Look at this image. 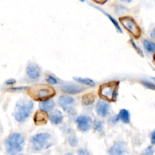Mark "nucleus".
I'll return each instance as SVG.
<instances>
[{
	"label": "nucleus",
	"instance_id": "obj_24",
	"mask_svg": "<svg viewBox=\"0 0 155 155\" xmlns=\"http://www.w3.org/2000/svg\"><path fill=\"white\" fill-rule=\"evenodd\" d=\"M154 154V150L152 146L148 147L143 153V155H153Z\"/></svg>",
	"mask_w": 155,
	"mask_h": 155
},
{
	"label": "nucleus",
	"instance_id": "obj_28",
	"mask_svg": "<svg viewBox=\"0 0 155 155\" xmlns=\"http://www.w3.org/2000/svg\"><path fill=\"white\" fill-rule=\"evenodd\" d=\"M151 142L152 145H154L155 143V132L154 131H152L151 133Z\"/></svg>",
	"mask_w": 155,
	"mask_h": 155
},
{
	"label": "nucleus",
	"instance_id": "obj_10",
	"mask_svg": "<svg viewBox=\"0 0 155 155\" xmlns=\"http://www.w3.org/2000/svg\"><path fill=\"white\" fill-rule=\"evenodd\" d=\"M41 68L35 63H29L26 68V73L30 79H35L38 78L41 75Z\"/></svg>",
	"mask_w": 155,
	"mask_h": 155
},
{
	"label": "nucleus",
	"instance_id": "obj_32",
	"mask_svg": "<svg viewBox=\"0 0 155 155\" xmlns=\"http://www.w3.org/2000/svg\"><path fill=\"white\" fill-rule=\"evenodd\" d=\"M122 2H130L131 1H132L133 0H120Z\"/></svg>",
	"mask_w": 155,
	"mask_h": 155
},
{
	"label": "nucleus",
	"instance_id": "obj_29",
	"mask_svg": "<svg viewBox=\"0 0 155 155\" xmlns=\"http://www.w3.org/2000/svg\"><path fill=\"white\" fill-rule=\"evenodd\" d=\"M25 88H26V87H12V88H9L8 90H10L12 91H18V90H22Z\"/></svg>",
	"mask_w": 155,
	"mask_h": 155
},
{
	"label": "nucleus",
	"instance_id": "obj_6",
	"mask_svg": "<svg viewBox=\"0 0 155 155\" xmlns=\"http://www.w3.org/2000/svg\"><path fill=\"white\" fill-rule=\"evenodd\" d=\"M50 134L47 133H41L34 135L31 138L32 148L35 151H40L47 144Z\"/></svg>",
	"mask_w": 155,
	"mask_h": 155
},
{
	"label": "nucleus",
	"instance_id": "obj_14",
	"mask_svg": "<svg viewBox=\"0 0 155 155\" xmlns=\"http://www.w3.org/2000/svg\"><path fill=\"white\" fill-rule=\"evenodd\" d=\"M54 104L53 101L49 99L46 101L41 102L39 104V108L41 110L47 113L51 111L54 107Z\"/></svg>",
	"mask_w": 155,
	"mask_h": 155
},
{
	"label": "nucleus",
	"instance_id": "obj_8",
	"mask_svg": "<svg viewBox=\"0 0 155 155\" xmlns=\"http://www.w3.org/2000/svg\"><path fill=\"white\" fill-rule=\"evenodd\" d=\"M78 128L84 132L90 130L92 124L91 118L87 115H82L79 116L76 120Z\"/></svg>",
	"mask_w": 155,
	"mask_h": 155
},
{
	"label": "nucleus",
	"instance_id": "obj_3",
	"mask_svg": "<svg viewBox=\"0 0 155 155\" xmlns=\"http://www.w3.org/2000/svg\"><path fill=\"white\" fill-rule=\"evenodd\" d=\"M24 145V138L22 134L20 133H13L5 140L7 153L15 155L22 150Z\"/></svg>",
	"mask_w": 155,
	"mask_h": 155
},
{
	"label": "nucleus",
	"instance_id": "obj_30",
	"mask_svg": "<svg viewBox=\"0 0 155 155\" xmlns=\"http://www.w3.org/2000/svg\"><path fill=\"white\" fill-rule=\"evenodd\" d=\"M144 85H145V86L149 88H151V89H153V90L154 89V84H151V83H149V82H146L144 83Z\"/></svg>",
	"mask_w": 155,
	"mask_h": 155
},
{
	"label": "nucleus",
	"instance_id": "obj_12",
	"mask_svg": "<svg viewBox=\"0 0 155 155\" xmlns=\"http://www.w3.org/2000/svg\"><path fill=\"white\" fill-rule=\"evenodd\" d=\"M48 118V116L47 113L40 110L35 113L33 117V120L36 125H42L47 122Z\"/></svg>",
	"mask_w": 155,
	"mask_h": 155
},
{
	"label": "nucleus",
	"instance_id": "obj_15",
	"mask_svg": "<svg viewBox=\"0 0 155 155\" xmlns=\"http://www.w3.org/2000/svg\"><path fill=\"white\" fill-rule=\"evenodd\" d=\"M50 120L53 124L58 125L60 124L63 119V115L60 111H55L50 115Z\"/></svg>",
	"mask_w": 155,
	"mask_h": 155
},
{
	"label": "nucleus",
	"instance_id": "obj_4",
	"mask_svg": "<svg viewBox=\"0 0 155 155\" xmlns=\"http://www.w3.org/2000/svg\"><path fill=\"white\" fill-rule=\"evenodd\" d=\"M118 82H110L100 86L99 89V95L101 97L110 101L114 102L117 95Z\"/></svg>",
	"mask_w": 155,
	"mask_h": 155
},
{
	"label": "nucleus",
	"instance_id": "obj_33",
	"mask_svg": "<svg viewBox=\"0 0 155 155\" xmlns=\"http://www.w3.org/2000/svg\"><path fill=\"white\" fill-rule=\"evenodd\" d=\"M65 155H74L72 153H67Z\"/></svg>",
	"mask_w": 155,
	"mask_h": 155
},
{
	"label": "nucleus",
	"instance_id": "obj_25",
	"mask_svg": "<svg viewBox=\"0 0 155 155\" xmlns=\"http://www.w3.org/2000/svg\"><path fill=\"white\" fill-rule=\"evenodd\" d=\"M131 44H132V45L133 46V47L134 48V49L136 50V51L140 54V55H141V56H143V53H142V51H141V50H140L139 48V47H137V45L134 44V42L132 41V40H131Z\"/></svg>",
	"mask_w": 155,
	"mask_h": 155
},
{
	"label": "nucleus",
	"instance_id": "obj_16",
	"mask_svg": "<svg viewBox=\"0 0 155 155\" xmlns=\"http://www.w3.org/2000/svg\"><path fill=\"white\" fill-rule=\"evenodd\" d=\"M118 119L125 124H128L130 122V114L129 111L126 109H122L120 111L117 115Z\"/></svg>",
	"mask_w": 155,
	"mask_h": 155
},
{
	"label": "nucleus",
	"instance_id": "obj_23",
	"mask_svg": "<svg viewBox=\"0 0 155 155\" xmlns=\"http://www.w3.org/2000/svg\"><path fill=\"white\" fill-rule=\"evenodd\" d=\"M46 81L49 84L51 85H54L58 84V80L54 76H48V78L46 79Z\"/></svg>",
	"mask_w": 155,
	"mask_h": 155
},
{
	"label": "nucleus",
	"instance_id": "obj_20",
	"mask_svg": "<svg viewBox=\"0 0 155 155\" xmlns=\"http://www.w3.org/2000/svg\"><path fill=\"white\" fill-rule=\"evenodd\" d=\"M92 6H93V7H94L96 8H97V9H98L99 10H100V11H101V12H102V13H104L106 16H108V18L110 19V20L113 22V25L115 26V27L117 28V30H118V31H119V32H120V33H122V29H121V27L119 26V24H118V22L114 19V18H113L111 15H110L108 13H106L105 12H104L103 10H102V9H101L100 8H99L98 7H96V6H95V5H92V4H91Z\"/></svg>",
	"mask_w": 155,
	"mask_h": 155
},
{
	"label": "nucleus",
	"instance_id": "obj_5",
	"mask_svg": "<svg viewBox=\"0 0 155 155\" xmlns=\"http://www.w3.org/2000/svg\"><path fill=\"white\" fill-rule=\"evenodd\" d=\"M122 25L136 38H138L141 35V30L134 21L130 16H124L119 18Z\"/></svg>",
	"mask_w": 155,
	"mask_h": 155
},
{
	"label": "nucleus",
	"instance_id": "obj_2",
	"mask_svg": "<svg viewBox=\"0 0 155 155\" xmlns=\"http://www.w3.org/2000/svg\"><path fill=\"white\" fill-rule=\"evenodd\" d=\"M28 94L35 100L44 101L55 94V91L51 87L47 85H37L28 90Z\"/></svg>",
	"mask_w": 155,
	"mask_h": 155
},
{
	"label": "nucleus",
	"instance_id": "obj_22",
	"mask_svg": "<svg viewBox=\"0 0 155 155\" xmlns=\"http://www.w3.org/2000/svg\"><path fill=\"white\" fill-rule=\"evenodd\" d=\"M68 142L71 146L76 147V146H77L78 143V140L77 137L75 136L72 135L69 137Z\"/></svg>",
	"mask_w": 155,
	"mask_h": 155
},
{
	"label": "nucleus",
	"instance_id": "obj_7",
	"mask_svg": "<svg viewBox=\"0 0 155 155\" xmlns=\"http://www.w3.org/2000/svg\"><path fill=\"white\" fill-rule=\"evenodd\" d=\"M110 155H128L125 144L121 142H116L109 149Z\"/></svg>",
	"mask_w": 155,
	"mask_h": 155
},
{
	"label": "nucleus",
	"instance_id": "obj_1",
	"mask_svg": "<svg viewBox=\"0 0 155 155\" xmlns=\"http://www.w3.org/2000/svg\"><path fill=\"white\" fill-rule=\"evenodd\" d=\"M34 107L33 102L27 99L18 101L16 104L14 117L16 121L22 122L31 114Z\"/></svg>",
	"mask_w": 155,
	"mask_h": 155
},
{
	"label": "nucleus",
	"instance_id": "obj_35",
	"mask_svg": "<svg viewBox=\"0 0 155 155\" xmlns=\"http://www.w3.org/2000/svg\"><path fill=\"white\" fill-rule=\"evenodd\" d=\"M18 155H23V154H18Z\"/></svg>",
	"mask_w": 155,
	"mask_h": 155
},
{
	"label": "nucleus",
	"instance_id": "obj_19",
	"mask_svg": "<svg viewBox=\"0 0 155 155\" xmlns=\"http://www.w3.org/2000/svg\"><path fill=\"white\" fill-rule=\"evenodd\" d=\"M143 46L145 49L149 52V53H154L155 50V45L153 42L148 40V39H145L143 41Z\"/></svg>",
	"mask_w": 155,
	"mask_h": 155
},
{
	"label": "nucleus",
	"instance_id": "obj_9",
	"mask_svg": "<svg viewBox=\"0 0 155 155\" xmlns=\"http://www.w3.org/2000/svg\"><path fill=\"white\" fill-rule=\"evenodd\" d=\"M59 104L64 111H70L74 106L75 100L71 96L62 95L59 98Z\"/></svg>",
	"mask_w": 155,
	"mask_h": 155
},
{
	"label": "nucleus",
	"instance_id": "obj_11",
	"mask_svg": "<svg viewBox=\"0 0 155 155\" xmlns=\"http://www.w3.org/2000/svg\"><path fill=\"white\" fill-rule=\"evenodd\" d=\"M61 90L64 91V93H68V94H76L81 92L82 91L84 90V88L75 84H72V83H68L63 85L61 87Z\"/></svg>",
	"mask_w": 155,
	"mask_h": 155
},
{
	"label": "nucleus",
	"instance_id": "obj_18",
	"mask_svg": "<svg viewBox=\"0 0 155 155\" xmlns=\"http://www.w3.org/2000/svg\"><path fill=\"white\" fill-rule=\"evenodd\" d=\"M74 80L78 82L81 84L88 85V86H94L95 83L94 82L89 78H81V77H74Z\"/></svg>",
	"mask_w": 155,
	"mask_h": 155
},
{
	"label": "nucleus",
	"instance_id": "obj_34",
	"mask_svg": "<svg viewBox=\"0 0 155 155\" xmlns=\"http://www.w3.org/2000/svg\"><path fill=\"white\" fill-rule=\"evenodd\" d=\"M80 1H81V2H84L85 1V0H79Z\"/></svg>",
	"mask_w": 155,
	"mask_h": 155
},
{
	"label": "nucleus",
	"instance_id": "obj_21",
	"mask_svg": "<svg viewBox=\"0 0 155 155\" xmlns=\"http://www.w3.org/2000/svg\"><path fill=\"white\" fill-rule=\"evenodd\" d=\"M94 129L97 131H101L103 129V124L99 120H96L93 124Z\"/></svg>",
	"mask_w": 155,
	"mask_h": 155
},
{
	"label": "nucleus",
	"instance_id": "obj_13",
	"mask_svg": "<svg viewBox=\"0 0 155 155\" xmlns=\"http://www.w3.org/2000/svg\"><path fill=\"white\" fill-rule=\"evenodd\" d=\"M109 109H110L109 104L106 102L100 100L97 103L96 111L99 116L102 117H105L108 113Z\"/></svg>",
	"mask_w": 155,
	"mask_h": 155
},
{
	"label": "nucleus",
	"instance_id": "obj_27",
	"mask_svg": "<svg viewBox=\"0 0 155 155\" xmlns=\"http://www.w3.org/2000/svg\"><path fill=\"white\" fill-rule=\"evenodd\" d=\"M79 155H91L90 153L85 149H80L78 151Z\"/></svg>",
	"mask_w": 155,
	"mask_h": 155
},
{
	"label": "nucleus",
	"instance_id": "obj_17",
	"mask_svg": "<svg viewBox=\"0 0 155 155\" xmlns=\"http://www.w3.org/2000/svg\"><path fill=\"white\" fill-rule=\"evenodd\" d=\"M95 100V96L92 93L84 94L82 97V104L84 105H89L92 104Z\"/></svg>",
	"mask_w": 155,
	"mask_h": 155
},
{
	"label": "nucleus",
	"instance_id": "obj_26",
	"mask_svg": "<svg viewBox=\"0 0 155 155\" xmlns=\"http://www.w3.org/2000/svg\"><path fill=\"white\" fill-rule=\"evenodd\" d=\"M16 83V80L15 79H8L5 81V84L7 85H12Z\"/></svg>",
	"mask_w": 155,
	"mask_h": 155
},
{
	"label": "nucleus",
	"instance_id": "obj_31",
	"mask_svg": "<svg viewBox=\"0 0 155 155\" xmlns=\"http://www.w3.org/2000/svg\"><path fill=\"white\" fill-rule=\"evenodd\" d=\"M92 1L99 4H104L107 1V0H92Z\"/></svg>",
	"mask_w": 155,
	"mask_h": 155
}]
</instances>
